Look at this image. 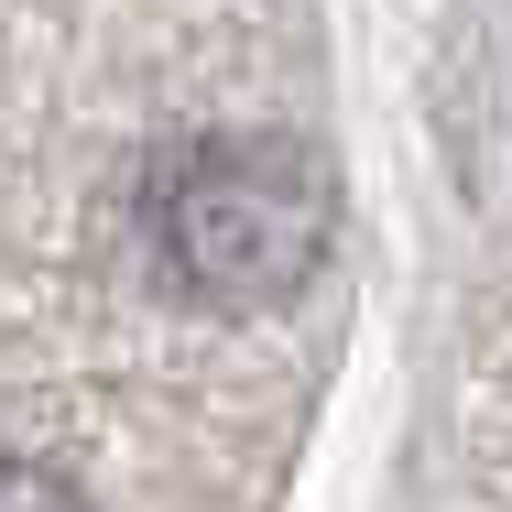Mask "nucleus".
<instances>
[{
    "mask_svg": "<svg viewBox=\"0 0 512 512\" xmlns=\"http://www.w3.org/2000/svg\"><path fill=\"white\" fill-rule=\"evenodd\" d=\"M164 273L218 316L295 306L338 240V186L306 142H207L197 164L164 186Z\"/></svg>",
    "mask_w": 512,
    "mask_h": 512,
    "instance_id": "f257e3e1",
    "label": "nucleus"
},
{
    "mask_svg": "<svg viewBox=\"0 0 512 512\" xmlns=\"http://www.w3.org/2000/svg\"><path fill=\"white\" fill-rule=\"evenodd\" d=\"M0 512H88V491L44 458H0Z\"/></svg>",
    "mask_w": 512,
    "mask_h": 512,
    "instance_id": "f03ea898",
    "label": "nucleus"
}]
</instances>
